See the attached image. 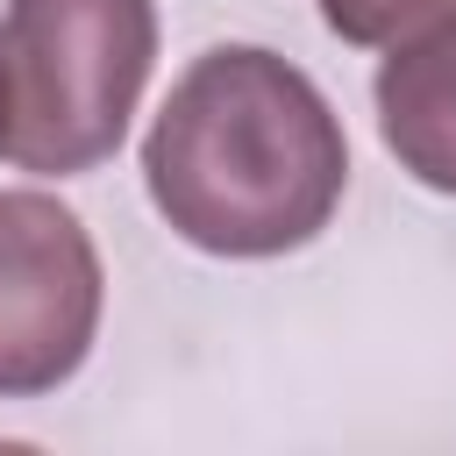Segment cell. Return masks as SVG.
Segmentation results:
<instances>
[{
	"mask_svg": "<svg viewBox=\"0 0 456 456\" xmlns=\"http://www.w3.org/2000/svg\"><path fill=\"white\" fill-rule=\"evenodd\" d=\"M142 178L192 249L285 256L328 228L349 185V142L299 64L256 43H221L157 107Z\"/></svg>",
	"mask_w": 456,
	"mask_h": 456,
	"instance_id": "1",
	"label": "cell"
},
{
	"mask_svg": "<svg viewBox=\"0 0 456 456\" xmlns=\"http://www.w3.org/2000/svg\"><path fill=\"white\" fill-rule=\"evenodd\" d=\"M378 135L435 192H456V14L392 43L378 64Z\"/></svg>",
	"mask_w": 456,
	"mask_h": 456,
	"instance_id": "4",
	"label": "cell"
},
{
	"mask_svg": "<svg viewBox=\"0 0 456 456\" xmlns=\"http://www.w3.org/2000/svg\"><path fill=\"white\" fill-rule=\"evenodd\" d=\"M157 64L150 0H14L0 21L7 157L43 178L107 164Z\"/></svg>",
	"mask_w": 456,
	"mask_h": 456,
	"instance_id": "2",
	"label": "cell"
},
{
	"mask_svg": "<svg viewBox=\"0 0 456 456\" xmlns=\"http://www.w3.org/2000/svg\"><path fill=\"white\" fill-rule=\"evenodd\" d=\"M100 249L50 192H0V399L57 392L100 335Z\"/></svg>",
	"mask_w": 456,
	"mask_h": 456,
	"instance_id": "3",
	"label": "cell"
},
{
	"mask_svg": "<svg viewBox=\"0 0 456 456\" xmlns=\"http://www.w3.org/2000/svg\"><path fill=\"white\" fill-rule=\"evenodd\" d=\"M0 150H7V78H0Z\"/></svg>",
	"mask_w": 456,
	"mask_h": 456,
	"instance_id": "6",
	"label": "cell"
},
{
	"mask_svg": "<svg viewBox=\"0 0 456 456\" xmlns=\"http://www.w3.org/2000/svg\"><path fill=\"white\" fill-rule=\"evenodd\" d=\"M449 14H456V0H321V21L363 50H392V43H406Z\"/></svg>",
	"mask_w": 456,
	"mask_h": 456,
	"instance_id": "5",
	"label": "cell"
}]
</instances>
